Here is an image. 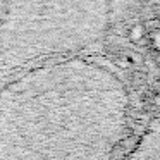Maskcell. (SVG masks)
Returning <instances> with one entry per match:
<instances>
[{
    "mask_svg": "<svg viewBox=\"0 0 160 160\" xmlns=\"http://www.w3.org/2000/svg\"><path fill=\"white\" fill-rule=\"evenodd\" d=\"M131 128V93L88 53L0 83V160H114Z\"/></svg>",
    "mask_w": 160,
    "mask_h": 160,
    "instance_id": "6da1fadb",
    "label": "cell"
},
{
    "mask_svg": "<svg viewBox=\"0 0 160 160\" xmlns=\"http://www.w3.org/2000/svg\"><path fill=\"white\" fill-rule=\"evenodd\" d=\"M112 4L0 0V83L42 64L88 53L102 43Z\"/></svg>",
    "mask_w": 160,
    "mask_h": 160,
    "instance_id": "7a4b0ae2",
    "label": "cell"
},
{
    "mask_svg": "<svg viewBox=\"0 0 160 160\" xmlns=\"http://www.w3.org/2000/svg\"><path fill=\"white\" fill-rule=\"evenodd\" d=\"M126 160H160V122L155 121L126 157Z\"/></svg>",
    "mask_w": 160,
    "mask_h": 160,
    "instance_id": "3957f363",
    "label": "cell"
},
{
    "mask_svg": "<svg viewBox=\"0 0 160 160\" xmlns=\"http://www.w3.org/2000/svg\"><path fill=\"white\" fill-rule=\"evenodd\" d=\"M141 36H143V28H141V26H134L132 31H131V35H129V38H131L132 42H138Z\"/></svg>",
    "mask_w": 160,
    "mask_h": 160,
    "instance_id": "277c9868",
    "label": "cell"
},
{
    "mask_svg": "<svg viewBox=\"0 0 160 160\" xmlns=\"http://www.w3.org/2000/svg\"><path fill=\"white\" fill-rule=\"evenodd\" d=\"M153 40H157V42H153V45L157 47V48L160 50V31H157V33H153Z\"/></svg>",
    "mask_w": 160,
    "mask_h": 160,
    "instance_id": "5b68a950",
    "label": "cell"
}]
</instances>
